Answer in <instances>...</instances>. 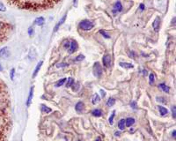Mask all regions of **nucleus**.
<instances>
[{
  "mask_svg": "<svg viewBox=\"0 0 176 141\" xmlns=\"http://www.w3.org/2000/svg\"><path fill=\"white\" fill-rule=\"evenodd\" d=\"M93 27H94L93 22L91 21V20H82V21L78 24V27H79L81 30H84V31H89V30L92 29Z\"/></svg>",
  "mask_w": 176,
  "mask_h": 141,
  "instance_id": "obj_1",
  "label": "nucleus"
},
{
  "mask_svg": "<svg viewBox=\"0 0 176 141\" xmlns=\"http://www.w3.org/2000/svg\"><path fill=\"white\" fill-rule=\"evenodd\" d=\"M93 75L96 78H101L102 76V67L99 62L94 63L93 64Z\"/></svg>",
  "mask_w": 176,
  "mask_h": 141,
  "instance_id": "obj_2",
  "label": "nucleus"
},
{
  "mask_svg": "<svg viewBox=\"0 0 176 141\" xmlns=\"http://www.w3.org/2000/svg\"><path fill=\"white\" fill-rule=\"evenodd\" d=\"M11 56V52L7 46L3 47L2 49H0V58L2 59H8Z\"/></svg>",
  "mask_w": 176,
  "mask_h": 141,
  "instance_id": "obj_3",
  "label": "nucleus"
},
{
  "mask_svg": "<svg viewBox=\"0 0 176 141\" xmlns=\"http://www.w3.org/2000/svg\"><path fill=\"white\" fill-rule=\"evenodd\" d=\"M77 48H78V45H77V42L76 41H71L70 42V46H69V48H68V52L70 54H72L74 53L75 51L77 50Z\"/></svg>",
  "mask_w": 176,
  "mask_h": 141,
  "instance_id": "obj_4",
  "label": "nucleus"
},
{
  "mask_svg": "<svg viewBox=\"0 0 176 141\" xmlns=\"http://www.w3.org/2000/svg\"><path fill=\"white\" fill-rule=\"evenodd\" d=\"M102 63H103V65L107 68L111 65V56H110V55H108V54L105 55L103 56V58H102Z\"/></svg>",
  "mask_w": 176,
  "mask_h": 141,
  "instance_id": "obj_5",
  "label": "nucleus"
},
{
  "mask_svg": "<svg viewBox=\"0 0 176 141\" xmlns=\"http://www.w3.org/2000/svg\"><path fill=\"white\" fill-rule=\"evenodd\" d=\"M159 27H160V18L156 17V19L154 20V21L152 22V27L154 28L155 32H159Z\"/></svg>",
  "mask_w": 176,
  "mask_h": 141,
  "instance_id": "obj_6",
  "label": "nucleus"
},
{
  "mask_svg": "<svg viewBox=\"0 0 176 141\" xmlns=\"http://www.w3.org/2000/svg\"><path fill=\"white\" fill-rule=\"evenodd\" d=\"M75 110H76V111L77 113H82L84 110V104L82 102H77V104H76V106H75Z\"/></svg>",
  "mask_w": 176,
  "mask_h": 141,
  "instance_id": "obj_7",
  "label": "nucleus"
},
{
  "mask_svg": "<svg viewBox=\"0 0 176 141\" xmlns=\"http://www.w3.org/2000/svg\"><path fill=\"white\" fill-rule=\"evenodd\" d=\"M123 7H122V3L120 1H117L115 3V8H114V11L113 12L114 13H115V12H121L122 11Z\"/></svg>",
  "mask_w": 176,
  "mask_h": 141,
  "instance_id": "obj_8",
  "label": "nucleus"
},
{
  "mask_svg": "<svg viewBox=\"0 0 176 141\" xmlns=\"http://www.w3.org/2000/svg\"><path fill=\"white\" fill-rule=\"evenodd\" d=\"M66 18H67V14H65L64 16H63L62 19H61L60 20H59V22H58L57 24L56 25V27H55V29H54V32H57L58 29L60 28V27L62 26V25L64 23V21L66 20Z\"/></svg>",
  "mask_w": 176,
  "mask_h": 141,
  "instance_id": "obj_9",
  "label": "nucleus"
},
{
  "mask_svg": "<svg viewBox=\"0 0 176 141\" xmlns=\"http://www.w3.org/2000/svg\"><path fill=\"white\" fill-rule=\"evenodd\" d=\"M34 86H32L31 89H30V92H29V95H28V98H27V106L29 107L30 104H31L32 102V99H33V96H34Z\"/></svg>",
  "mask_w": 176,
  "mask_h": 141,
  "instance_id": "obj_10",
  "label": "nucleus"
},
{
  "mask_svg": "<svg viewBox=\"0 0 176 141\" xmlns=\"http://www.w3.org/2000/svg\"><path fill=\"white\" fill-rule=\"evenodd\" d=\"M42 63H43V61H40V62H39V63L36 65V67H35V69H34V70L33 78H35V77H36V75L39 72V70H41V67L42 66Z\"/></svg>",
  "mask_w": 176,
  "mask_h": 141,
  "instance_id": "obj_11",
  "label": "nucleus"
},
{
  "mask_svg": "<svg viewBox=\"0 0 176 141\" xmlns=\"http://www.w3.org/2000/svg\"><path fill=\"white\" fill-rule=\"evenodd\" d=\"M44 23H45V20H44L43 17H38L35 19V20H34V24L39 26V27L42 26Z\"/></svg>",
  "mask_w": 176,
  "mask_h": 141,
  "instance_id": "obj_12",
  "label": "nucleus"
},
{
  "mask_svg": "<svg viewBox=\"0 0 176 141\" xmlns=\"http://www.w3.org/2000/svg\"><path fill=\"white\" fill-rule=\"evenodd\" d=\"M119 64H120L121 67H122V68H124V69H131L134 67V65H133L132 63H126V62H124V63H123V62H121Z\"/></svg>",
  "mask_w": 176,
  "mask_h": 141,
  "instance_id": "obj_13",
  "label": "nucleus"
},
{
  "mask_svg": "<svg viewBox=\"0 0 176 141\" xmlns=\"http://www.w3.org/2000/svg\"><path fill=\"white\" fill-rule=\"evenodd\" d=\"M99 101H100V98H99V96L98 94H94L92 96V103L93 105L99 103Z\"/></svg>",
  "mask_w": 176,
  "mask_h": 141,
  "instance_id": "obj_14",
  "label": "nucleus"
},
{
  "mask_svg": "<svg viewBox=\"0 0 176 141\" xmlns=\"http://www.w3.org/2000/svg\"><path fill=\"white\" fill-rule=\"evenodd\" d=\"M135 124V119L133 117H129L125 120V125L127 127H130L132 126L133 124Z\"/></svg>",
  "mask_w": 176,
  "mask_h": 141,
  "instance_id": "obj_15",
  "label": "nucleus"
},
{
  "mask_svg": "<svg viewBox=\"0 0 176 141\" xmlns=\"http://www.w3.org/2000/svg\"><path fill=\"white\" fill-rule=\"evenodd\" d=\"M159 87L161 89L163 92L165 93H169V91H170V87H169L168 86H167L166 84H164V83H161V84H159Z\"/></svg>",
  "mask_w": 176,
  "mask_h": 141,
  "instance_id": "obj_16",
  "label": "nucleus"
},
{
  "mask_svg": "<svg viewBox=\"0 0 176 141\" xmlns=\"http://www.w3.org/2000/svg\"><path fill=\"white\" fill-rule=\"evenodd\" d=\"M99 33L101 34L104 38H106V39H109V38L111 37V36H110V34H109V33H107L106 30H104V29H100L99 31Z\"/></svg>",
  "mask_w": 176,
  "mask_h": 141,
  "instance_id": "obj_17",
  "label": "nucleus"
},
{
  "mask_svg": "<svg viewBox=\"0 0 176 141\" xmlns=\"http://www.w3.org/2000/svg\"><path fill=\"white\" fill-rule=\"evenodd\" d=\"M118 127H119V129H120L121 131H123V130L125 129V127H126V125H125V119H121L120 121H119Z\"/></svg>",
  "mask_w": 176,
  "mask_h": 141,
  "instance_id": "obj_18",
  "label": "nucleus"
},
{
  "mask_svg": "<svg viewBox=\"0 0 176 141\" xmlns=\"http://www.w3.org/2000/svg\"><path fill=\"white\" fill-rule=\"evenodd\" d=\"M159 110L161 116H165V115H167L168 113V110L165 107H163V106H159Z\"/></svg>",
  "mask_w": 176,
  "mask_h": 141,
  "instance_id": "obj_19",
  "label": "nucleus"
},
{
  "mask_svg": "<svg viewBox=\"0 0 176 141\" xmlns=\"http://www.w3.org/2000/svg\"><path fill=\"white\" fill-rule=\"evenodd\" d=\"M74 83H75V81H74V79H73L72 78H69L67 79V83H66L65 86H66L67 88H70V87H71V86H72Z\"/></svg>",
  "mask_w": 176,
  "mask_h": 141,
  "instance_id": "obj_20",
  "label": "nucleus"
},
{
  "mask_svg": "<svg viewBox=\"0 0 176 141\" xmlns=\"http://www.w3.org/2000/svg\"><path fill=\"white\" fill-rule=\"evenodd\" d=\"M92 116H94V117H101L102 116V111L100 110H94L92 111Z\"/></svg>",
  "mask_w": 176,
  "mask_h": 141,
  "instance_id": "obj_21",
  "label": "nucleus"
},
{
  "mask_svg": "<svg viewBox=\"0 0 176 141\" xmlns=\"http://www.w3.org/2000/svg\"><path fill=\"white\" fill-rule=\"evenodd\" d=\"M115 103V98L111 97L107 101V106H108V107H112V106H114Z\"/></svg>",
  "mask_w": 176,
  "mask_h": 141,
  "instance_id": "obj_22",
  "label": "nucleus"
},
{
  "mask_svg": "<svg viewBox=\"0 0 176 141\" xmlns=\"http://www.w3.org/2000/svg\"><path fill=\"white\" fill-rule=\"evenodd\" d=\"M51 109L50 108H48V107H47V106H45V105H41V112L42 113H50L51 112Z\"/></svg>",
  "mask_w": 176,
  "mask_h": 141,
  "instance_id": "obj_23",
  "label": "nucleus"
},
{
  "mask_svg": "<svg viewBox=\"0 0 176 141\" xmlns=\"http://www.w3.org/2000/svg\"><path fill=\"white\" fill-rule=\"evenodd\" d=\"M66 80H67V78H62V79H60L58 82H56V87H59V86H61L64 85V83L66 82Z\"/></svg>",
  "mask_w": 176,
  "mask_h": 141,
  "instance_id": "obj_24",
  "label": "nucleus"
},
{
  "mask_svg": "<svg viewBox=\"0 0 176 141\" xmlns=\"http://www.w3.org/2000/svg\"><path fill=\"white\" fill-rule=\"evenodd\" d=\"M155 82V76L153 73H151L149 75V83L150 85H153Z\"/></svg>",
  "mask_w": 176,
  "mask_h": 141,
  "instance_id": "obj_25",
  "label": "nucleus"
},
{
  "mask_svg": "<svg viewBox=\"0 0 176 141\" xmlns=\"http://www.w3.org/2000/svg\"><path fill=\"white\" fill-rule=\"evenodd\" d=\"M115 111L114 110L113 112H112V114H111V116L109 117V118H108V122H109V124H114V118H115Z\"/></svg>",
  "mask_w": 176,
  "mask_h": 141,
  "instance_id": "obj_26",
  "label": "nucleus"
},
{
  "mask_svg": "<svg viewBox=\"0 0 176 141\" xmlns=\"http://www.w3.org/2000/svg\"><path fill=\"white\" fill-rule=\"evenodd\" d=\"M14 75H15V69L12 68V70H11V72H10V78H11L12 80L14 79Z\"/></svg>",
  "mask_w": 176,
  "mask_h": 141,
  "instance_id": "obj_27",
  "label": "nucleus"
},
{
  "mask_svg": "<svg viewBox=\"0 0 176 141\" xmlns=\"http://www.w3.org/2000/svg\"><path fill=\"white\" fill-rule=\"evenodd\" d=\"M172 116H173V118L175 119L176 118V107L175 106H173V108H172Z\"/></svg>",
  "mask_w": 176,
  "mask_h": 141,
  "instance_id": "obj_28",
  "label": "nucleus"
},
{
  "mask_svg": "<svg viewBox=\"0 0 176 141\" xmlns=\"http://www.w3.org/2000/svg\"><path fill=\"white\" fill-rule=\"evenodd\" d=\"M84 59V55H79V56H77L76 58H75V61L76 62H80V61H82Z\"/></svg>",
  "mask_w": 176,
  "mask_h": 141,
  "instance_id": "obj_29",
  "label": "nucleus"
},
{
  "mask_svg": "<svg viewBox=\"0 0 176 141\" xmlns=\"http://www.w3.org/2000/svg\"><path fill=\"white\" fill-rule=\"evenodd\" d=\"M78 88H79V82H77L76 84H75V86L74 85L72 86V89H73V91H75V92L78 90Z\"/></svg>",
  "mask_w": 176,
  "mask_h": 141,
  "instance_id": "obj_30",
  "label": "nucleus"
},
{
  "mask_svg": "<svg viewBox=\"0 0 176 141\" xmlns=\"http://www.w3.org/2000/svg\"><path fill=\"white\" fill-rule=\"evenodd\" d=\"M28 34L30 36H32V35L34 34V27H30L28 28Z\"/></svg>",
  "mask_w": 176,
  "mask_h": 141,
  "instance_id": "obj_31",
  "label": "nucleus"
},
{
  "mask_svg": "<svg viewBox=\"0 0 176 141\" xmlns=\"http://www.w3.org/2000/svg\"><path fill=\"white\" fill-rule=\"evenodd\" d=\"M65 66H68V63H58V64H56V67H58V68H60V67H65Z\"/></svg>",
  "mask_w": 176,
  "mask_h": 141,
  "instance_id": "obj_32",
  "label": "nucleus"
},
{
  "mask_svg": "<svg viewBox=\"0 0 176 141\" xmlns=\"http://www.w3.org/2000/svg\"><path fill=\"white\" fill-rule=\"evenodd\" d=\"M6 11V8L4 5H3L2 3H0V12H5Z\"/></svg>",
  "mask_w": 176,
  "mask_h": 141,
  "instance_id": "obj_33",
  "label": "nucleus"
},
{
  "mask_svg": "<svg viewBox=\"0 0 176 141\" xmlns=\"http://www.w3.org/2000/svg\"><path fill=\"white\" fill-rule=\"evenodd\" d=\"M4 28H5V24L2 21H0V34L4 31Z\"/></svg>",
  "mask_w": 176,
  "mask_h": 141,
  "instance_id": "obj_34",
  "label": "nucleus"
},
{
  "mask_svg": "<svg viewBox=\"0 0 176 141\" xmlns=\"http://www.w3.org/2000/svg\"><path fill=\"white\" fill-rule=\"evenodd\" d=\"M157 101H158V102H163V103H167V101L165 100V99L163 97H158L157 98Z\"/></svg>",
  "mask_w": 176,
  "mask_h": 141,
  "instance_id": "obj_35",
  "label": "nucleus"
},
{
  "mask_svg": "<svg viewBox=\"0 0 176 141\" xmlns=\"http://www.w3.org/2000/svg\"><path fill=\"white\" fill-rule=\"evenodd\" d=\"M130 106H131V108H132V109L136 110V109H137V102H130Z\"/></svg>",
  "mask_w": 176,
  "mask_h": 141,
  "instance_id": "obj_36",
  "label": "nucleus"
},
{
  "mask_svg": "<svg viewBox=\"0 0 176 141\" xmlns=\"http://www.w3.org/2000/svg\"><path fill=\"white\" fill-rule=\"evenodd\" d=\"M69 46H70V41H65L64 43H63V47H64L65 49H68V48H69Z\"/></svg>",
  "mask_w": 176,
  "mask_h": 141,
  "instance_id": "obj_37",
  "label": "nucleus"
},
{
  "mask_svg": "<svg viewBox=\"0 0 176 141\" xmlns=\"http://www.w3.org/2000/svg\"><path fill=\"white\" fill-rule=\"evenodd\" d=\"M145 9V5H144V4H140L139 5V10L142 12V11H144Z\"/></svg>",
  "mask_w": 176,
  "mask_h": 141,
  "instance_id": "obj_38",
  "label": "nucleus"
},
{
  "mask_svg": "<svg viewBox=\"0 0 176 141\" xmlns=\"http://www.w3.org/2000/svg\"><path fill=\"white\" fill-rule=\"evenodd\" d=\"M129 55H130V56H131V57H133V58H134V57L136 56V54L134 53L133 51H130V53H129Z\"/></svg>",
  "mask_w": 176,
  "mask_h": 141,
  "instance_id": "obj_39",
  "label": "nucleus"
},
{
  "mask_svg": "<svg viewBox=\"0 0 176 141\" xmlns=\"http://www.w3.org/2000/svg\"><path fill=\"white\" fill-rule=\"evenodd\" d=\"M142 73H143V75L146 76V75H147V70H145V69H143V70H142Z\"/></svg>",
  "mask_w": 176,
  "mask_h": 141,
  "instance_id": "obj_40",
  "label": "nucleus"
},
{
  "mask_svg": "<svg viewBox=\"0 0 176 141\" xmlns=\"http://www.w3.org/2000/svg\"><path fill=\"white\" fill-rule=\"evenodd\" d=\"M100 94H101L102 97H104V96L106 95V94H105V91H104V90H100Z\"/></svg>",
  "mask_w": 176,
  "mask_h": 141,
  "instance_id": "obj_41",
  "label": "nucleus"
},
{
  "mask_svg": "<svg viewBox=\"0 0 176 141\" xmlns=\"http://www.w3.org/2000/svg\"><path fill=\"white\" fill-rule=\"evenodd\" d=\"M175 133H176V131H175V130H174V131H173V135H172V136H173V138H174V139H175Z\"/></svg>",
  "mask_w": 176,
  "mask_h": 141,
  "instance_id": "obj_42",
  "label": "nucleus"
},
{
  "mask_svg": "<svg viewBox=\"0 0 176 141\" xmlns=\"http://www.w3.org/2000/svg\"><path fill=\"white\" fill-rule=\"evenodd\" d=\"M77 0H73V4H74L75 6L77 5Z\"/></svg>",
  "mask_w": 176,
  "mask_h": 141,
  "instance_id": "obj_43",
  "label": "nucleus"
},
{
  "mask_svg": "<svg viewBox=\"0 0 176 141\" xmlns=\"http://www.w3.org/2000/svg\"><path fill=\"white\" fill-rule=\"evenodd\" d=\"M115 136H120V132H115Z\"/></svg>",
  "mask_w": 176,
  "mask_h": 141,
  "instance_id": "obj_44",
  "label": "nucleus"
},
{
  "mask_svg": "<svg viewBox=\"0 0 176 141\" xmlns=\"http://www.w3.org/2000/svg\"><path fill=\"white\" fill-rule=\"evenodd\" d=\"M95 141H101V139H100V138H97Z\"/></svg>",
  "mask_w": 176,
  "mask_h": 141,
  "instance_id": "obj_45",
  "label": "nucleus"
},
{
  "mask_svg": "<svg viewBox=\"0 0 176 141\" xmlns=\"http://www.w3.org/2000/svg\"><path fill=\"white\" fill-rule=\"evenodd\" d=\"M3 70V67H2V65H1V63H0V71Z\"/></svg>",
  "mask_w": 176,
  "mask_h": 141,
  "instance_id": "obj_46",
  "label": "nucleus"
},
{
  "mask_svg": "<svg viewBox=\"0 0 176 141\" xmlns=\"http://www.w3.org/2000/svg\"><path fill=\"white\" fill-rule=\"evenodd\" d=\"M78 141H81V140H78Z\"/></svg>",
  "mask_w": 176,
  "mask_h": 141,
  "instance_id": "obj_47",
  "label": "nucleus"
}]
</instances>
